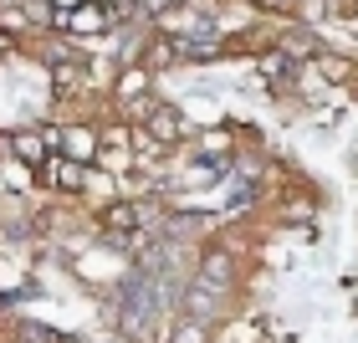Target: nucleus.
Returning <instances> with one entry per match:
<instances>
[{"instance_id": "14", "label": "nucleus", "mask_w": 358, "mask_h": 343, "mask_svg": "<svg viewBox=\"0 0 358 343\" xmlns=\"http://www.w3.org/2000/svg\"><path fill=\"white\" fill-rule=\"evenodd\" d=\"M169 343H215V323L179 313V318L169 323Z\"/></svg>"}, {"instance_id": "16", "label": "nucleus", "mask_w": 358, "mask_h": 343, "mask_svg": "<svg viewBox=\"0 0 358 343\" xmlns=\"http://www.w3.org/2000/svg\"><path fill=\"white\" fill-rule=\"evenodd\" d=\"M15 46H21V41H15V31H0V57H10Z\"/></svg>"}, {"instance_id": "13", "label": "nucleus", "mask_w": 358, "mask_h": 343, "mask_svg": "<svg viewBox=\"0 0 358 343\" xmlns=\"http://www.w3.org/2000/svg\"><path fill=\"white\" fill-rule=\"evenodd\" d=\"M15 15H21L26 26H36V31H62V10L52 0H15Z\"/></svg>"}, {"instance_id": "11", "label": "nucleus", "mask_w": 358, "mask_h": 343, "mask_svg": "<svg viewBox=\"0 0 358 343\" xmlns=\"http://www.w3.org/2000/svg\"><path fill=\"white\" fill-rule=\"evenodd\" d=\"M307 72L322 77V83H353V77H358V62L343 57V52H328V46H317V52L307 57Z\"/></svg>"}, {"instance_id": "7", "label": "nucleus", "mask_w": 358, "mask_h": 343, "mask_svg": "<svg viewBox=\"0 0 358 343\" xmlns=\"http://www.w3.org/2000/svg\"><path fill=\"white\" fill-rule=\"evenodd\" d=\"M52 88H57V97H83V92H92L97 83H92L87 57H67V62H57V67H52Z\"/></svg>"}, {"instance_id": "6", "label": "nucleus", "mask_w": 358, "mask_h": 343, "mask_svg": "<svg viewBox=\"0 0 358 343\" xmlns=\"http://www.w3.org/2000/svg\"><path fill=\"white\" fill-rule=\"evenodd\" d=\"M225 298L231 292H220V287H210V282H194L179 292V313H189V318H205V323H220V313H225Z\"/></svg>"}, {"instance_id": "8", "label": "nucleus", "mask_w": 358, "mask_h": 343, "mask_svg": "<svg viewBox=\"0 0 358 343\" xmlns=\"http://www.w3.org/2000/svg\"><path fill=\"white\" fill-rule=\"evenodd\" d=\"M138 67H149L154 77H159V72H169V67H179V41L164 36V31L143 36V41H138Z\"/></svg>"}, {"instance_id": "10", "label": "nucleus", "mask_w": 358, "mask_h": 343, "mask_svg": "<svg viewBox=\"0 0 358 343\" xmlns=\"http://www.w3.org/2000/svg\"><path fill=\"white\" fill-rule=\"evenodd\" d=\"M194 154H200L205 164L231 169V159H236V128H205V134H194Z\"/></svg>"}, {"instance_id": "9", "label": "nucleus", "mask_w": 358, "mask_h": 343, "mask_svg": "<svg viewBox=\"0 0 358 343\" xmlns=\"http://www.w3.org/2000/svg\"><path fill=\"white\" fill-rule=\"evenodd\" d=\"M57 154L77 159V164H92V159H97V123H62Z\"/></svg>"}, {"instance_id": "1", "label": "nucleus", "mask_w": 358, "mask_h": 343, "mask_svg": "<svg viewBox=\"0 0 358 343\" xmlns=\"http://www.w3.org/2000/svg\"><path fill=\"white\" fill-rule=\"evenodd\" d=\"M128 123L143 128L149 139H159L164 149H179V144L189 139V123H185V113H179L174 103H159V97H143V103L128 113Z\"/></svg>"}, {"instance_id": "2", "label": "nucleus", "mask_w": 358, "mask_h": 343, "mask_svg": "<svg viewBox=\"0 0 358 343\" xmlns=\"http://www.w3.org/2000/svg\"><path fill=\"white\" fill-rule=\"evenodd\" d=\"M143 220H149V200H123V195H113V200L92 205V225H97V236H108L113 246H123V241L134 236Z\"/></svg>"}, {"instance_id": "3", "label": "nucleus", "mask_w": 358, "mask_h": 343, "mask_svg": "<svg viewBox=\"0 0 358 343\" xmlns=\"http://www.w3.org/2000/svg\"><path fill=\"white\" fill-rule=\"evenodd\" d=\"M200 282H210V287H220V292H241V282H246V267H241V251L236 246H225V241H205L200 246Z\"/></svg>"}, {"instance_id": "4", "label": "nucleus", "mask_w": 358, "mask_h": 343, "mask_svg": "<svg viewBox=\"0 0 358 343\" xmlns=\"http://www.w3.org/2000/svg\"><path fill=\"white\" fill-rule=\"evenodd\" d=\"M123 6H103V0H83V6H72V10H62V31H67V36H103V31H113L123 21Z\"/></svg>"}, {"instance_id": "15", "label": "nucleus", "mask_w": 358, "mask_h": 343, "mask_svg": "<svg viewBox=\"0 0 358 343\" xmlns=\"http://www.w3.org/2000/svg\"><path fill=\"white\" fill-rule=\"evenodd\" d=\"M328 15L333 21H358V0H328Z\"/></svg>"}, {"instance_id": "5", "label": "nucleus", "mask_w": 358, "mask_h": 343, "mask_svg": "<svg viewBox=\"0 0 358 343\" xmlns=\"http://www.w3.org/2000/svg\"><path fill=\"white\" fill-rule=\"evenodd\" d=\"M36 179H41L52 195H83L87 164H77V159H67V154H46V164L36 169Z\"/></svg>"}, {"instance_id": "12", "label": "nucleus", "mask_w": 358, "mask_h": 343, "mask_svg": "<svg viewBox=\"0 0 358 343\" xmlns=\"http://www.w3.org/2000/svg\"><path fill=\"white\" fill-rule=\"evenodd\" d=\"M10 149H15V164H26L31 174H36L46 164V154H52V144H46L41 128H15L10 134Z\"/></svg>"}]
</instances>
